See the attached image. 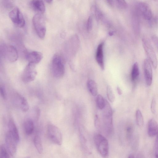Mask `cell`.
Returning a JSON list of instances; mask_svg holds the SVG:
<instances>
[{"instance_id":"obj_1","label":"cell","mask_w":158,"mask_h":158,"mask_svg":"<svg viewBox=\"0 0 158 158\" xmlns=\"http://www.w3.org/2000/svg\"><path fill=\"white\" fill-rule=\"evenodd\" d=\"M51 69L52 73L55 77L60 78L64 76L65 68L63 60L58 54H55L52 58Z\"/></svg>"},{"instance_id":"obj_2","label":"cell","mask_w":158,"mask_h":158,"mask_svg":"<svg viewBox=\"0 0 158 158\" xmlns=\"http://www.w3.org/2000/svg\"><path fill=\"white\" fill-rule=\"evenodd\" d=\"M32 23L38 36L40 39H43L46 31V22L44 16L42 14H36L33 17Z\"/></svg>"},{"instance_id":"obj_3","label":"cell","mask_w":158,"mask_h":158,"mask_svg":"<svg viewBox=\"0 0 158 158\" xmlns=\"http://www.w3.org/2000/svg\"><path fill=\"white\" fill-rule=\"evenodd\" d=\"M94 141L100 155L103 157H107L109 152V146L107 139L102 135L98 134L94 136Z\"/></svg>"},{"instance_id":"obj_4","label":"cell","mask_w":158,"mask_h":158,"mask_svg":"<svg viewBox=\"0 0 158 158\" xmlns=\"http://www.w3.org/2000/svg\"><path fill=\"white\" fill-rule=\"evenodd\" d=\"M103 109L104 124L107 134L110 135L113 131V111L110 105L107 101L105 106Z\"/></svg>"},{"instance_id":"obj_5","label":"cell","mask_w":158,"mask_h":158,"mask_svg":"<svg viewBox=\"0 0 158 158\" xmlns=\"http://www.w3.org/2000/svg\"><path fill=\"white\" fill-rule=\"evenodd\" d=\"M47 133L49 139L54 143L60 146L62 142V136L59 129L55 125L49 123L47 127Z\"/></svg>"},{"instance_id":"obj_6","label":"cell","mask_w":158,"mask_h":158,"mask_svg":"<svg viewBox=\"0 0 158 158\" xmlns=\"http://www.w3.org/2000/svg\"><path fill=\"white\" fill-rule=\"evenodd\" d=\"M0 52L2 55L11 62L16 61L18 57V51L13 46L3 44L0 46Z\"/></svg>"},{"instance_id":"obj_7","label":"cell","mask_w":158,"mask_h":158,"mask_svg":"<svg viewBox=\"0 0 158 158\" xmlns=\"http://www.w3.org/2000/svg\"><path fill=\"white\" fill-rule=\"evenodd\" d=\"M143 49L152 65L156 69L157 66V60L155 52L149 41L144 38L142 40Z\"/></svg>"},{"instance_id":"obj_8","label":"cell","mask_w":158,"mask_h":158,"mask_svg":"<svg viewBox=\"0 0 158 158\" xmlns=\"http://www.w3.org/2000/svg\"><path fill=\"white\" fill-rule=\"evenodd\" d=\"M9 16L12 22L16 26L23 27L25 25V22L22 14L17 7L14 8L9 14Z\"/></svg>"},{"instance_id":"obj_9","label":"cell","mask_w":158,"mask_h":158,"mask_svg":"<svg viewBox=\"0 0 158 158\" xmlns=\"http://www.w3.org/2000/svg\"><path fill=\"white\" fill-rule=\"evenodd\" d=\"M35 64L29 63L25 68L22 75V80L25 83L34 81L37 75Z\"/></svg>"},{"instance_id":"obj_10","label":"cell","mask_w":158,"mask_h":158,"mask_svg":"<svg viewBox=\"0 0 158 158\" xmlns=\"http://www.w3.org/2000/svg\"><path fill=\"white\" fill-rule=\"evenodd\" d=\"M5 140L6 146L10 155L12 156H15L17 152L18 142L8 131L6 134Z\"/></svg>"},{"instance_id":"obj_11","label":"cell","mask_w":158,"mask_h":158,"mask_svg":"<svg viewBox=\"0 0 158 158\" xmlns=\"http://www.w3.org/2000/svg\"><path fill=\"white\" fill-rule=\"evenodd\" d=\"M137 7L136 11L144 19L149 21L153 17L152 10L146 3L140 2L137 5Z\"/></svg>"},{"instance_id":"obj_12","label":"cell","mask_w":158,"mask_h":158,"mask_svg":"<svg viewBox=\"0 0 158 158\" xmlns=\"http://www.w3.org/2000/svg\"><path fill=\"white\" fill-rule=\"evenodd\" d=\"M150 62L148 59L143 61V67L145 82L148 86H150L152 81V71Z\"/></svg>"},{"instance_id":"obj_13","label":"cell","mask_w":158,"mask_h":158,"mask_svg":"<svg viewBox=\"0 0 158 158\" xmlns=\"http://www.w3.org/2000/svg\"><path fill=\"white\" fill-rule=\"evenodd\" d=\"M14 102L22 111L26 112L29 110V103L26 99L22 95L16 94L14 98Z\"/></svg>"},{"instance_id":"obj_14","label":"cell","mask_w":158,"mask_h":158,"mask_svg":"<svg viewBox=\"0 0 158 158\" xmlns=\"http://www.w3.org/2000/svg\"><path fill=\"white\" fill-rule=\"evenodd\" d=\"M43 56L40 52L33 51L26 54L25 57L29 63L36 64L39 63L43 58Z\"/></svg>"},{"instance_id":"obj_15","label":"cell","mask_w":158,"mask_h":158,"mask_svg":"<svg viewBox=\"0 0 158 158\" xmlns=\"http://www.w3.org/2000/svg\"><path fill=\"white\" fill-rule=\"evenodd\" d=\"M104 43L102 42L98 45L96 54V60L102 70L104 69L103 56V46Z\"/></svg>"},{"instance_id":"obj_16","label":"cell","mask_w":158,"mask_h":158,"mask_svg":"<svg viewBox=\"0 0 158 158\" xmlns=\"http://www.w3.org/2000/svg\"><path fill=\"white\" fill-rule=\"evenodd\" d=\"M31 5L37 14H43L45 11V7L43 0H32Z\"/></svg>"},{"instance_id":"obj_17","label":"cell","mask_w":158,"mask_h":158,"mask_svg":"<svg viewBox=\"0 0 158 158\" xmlns=\"http://www.w3.org/2000/svg\"><path fill=\"white\" fill-rule=\"evenodd\" d=\"M148 133L150 137H153L158 133V124L154 119H150L148 125Z\"/></svg>"},{"instance_id":"obj_18","label":"cell","mask_w":158,"mask_h":158,"mask_svg":"<svg viewBox=\"0 0 158 158\" xmlns=\"http://www.w3.org/2000/svg\"><path fill=\"white\" fill-rule=\"evenodd\" d=\"M8 131H9L19 143V135L18 128L13 119L10 118L8 123Z\"/></svg>"},{"instance_id":"obj_19","label":"cell","mask_w":158,"mask_h":158,"mask_svg":"<svg viewBox=\"0 0 158 158\" xmlns=\"http://www.w3.org/2000/svg\"><path fill=\"white\" fill-rule=\"evenodd\" d=\"M88 90L91 95L96 96L98 94V88L95 81L92 80H89L87 83Z\"/></svg>"},{"instance_id":"obj_20","label":"cell","mask_w":158,"mask_h":158,"mask_svg":"<svg viewBox=\"0 0 158 158\" xmlns=\"http://www.w3.org/2000/svg\"><path fill=\"white\" fill-rule=\"evenodd\" d=\"M24 130L26 134L27 135L31 134L34 130V124L31 119L27 120L24 123Z\"/></svg>"},{"instance_id":"obj_21","label":"cell","mask_w":158,"mask_h":158,"mask_svg":"<svg viewBox=\"0 0 158 158\" xmlns=\"http://www.w3.org/2000/svg\"><path fill=\"white\" fill-rule=\"evenodd\" d=\"M34 144L38 152L42 154L43 151V148L40 137L38 135H36L34 138Z\"/></svg>"},{"instance_id":"obj_22","label":"cell","mask_w":158,"mask_h":158,"mask_svg":"<svg viewBox=\"0 0 158 158\" xmlns=\"http://www.w3.org/2000/svg\"><path fill=\"white\" fill-rule=\"evenodd\" d=\"M139 74L138 63L135 62L133 65L131 73V79L133 81H135L137 79Z\"/></svg>"},{"instance_id":"obj_23","label":"cell","mask_w":158,"mask_h":158,"mask_svg":"<svg viewBox=\"0 0 158 158\" xmlns=\"http://www.w3.org/2000/svg\"><path fill=\"white\" fill-rule=\"evenodd\" d=\"M106 101L100 94L97 95L96 98V103L98 108L100 110H103L105 106Z\"/></svg>"},{"instance_id":"obj_24","label":"cell","mask_w":158,"mask_h":158,"mask_svg":"<svg viewBox=\"0 0 158 158\" xmlns=\"http://www.w3.org/2000/svg\"><path fill=\"white\" fill-rule=\"evenodd\" d=\"M136 119L137 124L139 127H142L143 125L144 120L142 113L140 110L138 109L136 113Z\"/></svg>"},{"instance_id":"obj_25","label":"cell","mask_w":158,"mask_h":158,"mask_svg":"<svg viewBox=\"0 0 158 158\" xmlns=\"http://www.w3.org/2000/svg\"><path fill=\"white\" fill-rule=\"evenodd\" d=\"M106 94L109 101L111 102H113L115 100V96L111 87L109 85L107 87Z\"/></svg>"},{"instance_id":"obj_26","label":"cell","mask_w":158,"mask_h":158,"mask_svg":"<svg viewBox=\"0 0 158 158\" xmlns=\"http://www.w3.org/2000/svg\"><path fill=\"white\" fill-rule=\"evenodd\" d=\"M10 155L6 146L3 144L1 145L0 148V158H9Z\"/></svg>"},{"instance_id":"obj_27","label":"cell","mask_w":158,"mask_h":158,"mask_svg":"<svg viewBox=\"0 0 158 158\" xmlns=\"http://www.w3.org/2000/svg\"><path fill=\"white\" fill-rule=\"evenodd\" d=\"M94 13L97 20H99L102 18L103 14L102 12L96 6L94 7Z\"/></svg>"},{"instance_id":"obj_28","label":"cell","mask_w":158,"mask_h":158,"mask_svg":"<svg viewBox=\"0 0 158 158\" xmlns=\"http://www.w3.org/2000/svg\"><path fill=\"white\" fill-rule=\"evenodd\" d=\"M93 19L92 16H90L88 19L87 24L86 28L87 31H90L92 28Z\"/></svg>"},{"instance_id":"obj_29","label":"cell","mask_w":158,"mask_h":158,"mask_svg":"<svg viewBox=\"0 0 158 158\" xmlns=\"http://www.w3.org/2000/svg\"><path fill=\"white\" fill-rule=\"evenodd\" d=\"M0 92L2 98L4 100L7 99V94L4 86L1 85L0 87Z\"/></svg>"},{"instance_id":"obj_30","label":"cell","mask_w":158,"mask_h":158,"mask_svg":"<svg viewBox=\"0 0 158 158\" xmlns=\"http://www.w3.org/2000/svg\"><path fill=\"white\" fill-rule=\"evenodd\" d=\"M119 7L122 9H125L127 7V4L125 0H116Z\"/></svg>"},{"instance_id":"obj_31","label":"cell","mask_w":158,"mask_h":158,"mask_svg":"<svg viewBox=\"0 0 158 158\" xmlns=\"http://www.w3.org/2000/svg\"><path fill=\"white\" fill-rule=\"evenodd\" d=\"M156 102L154 98L152 99L151 105V110L152 113L154 114L156 112Z\"/></svg>"},{"instance_id":"obj_32","label":"cell","mask_w":158,"mask_h":158,"mask_svg":"<svg viewBox=\"0 0 158 158\" xmlns=\"http://www.w3.org/2000/svg\"><path fill=\"white\" fill-rule=\"evenodd\" d=\"M149 21L150 25L152 27L155 26L157 23L158 19L156 17L153 18V17Z\"/></svg>"},{"instance_id":"obj_33","label":"cell","mask_w":158,"mask_h":158,"mask_svg":"<svg viewBox=\"0 0 158 158\" xmlns=\"http://www.w3.org/2000/svg\"><path fill=\"white\" fill-rule=\"evenodd\" d=\"M132 128L131 127L128 126L126 128L127 136L128 138L130 137L132 132Z\"/></svg>"},{"instance_id":"obj_34","label":"cell","mask_w":158,"mask_h":158,"mask_svg":"<svg viewBox=\"0 0 158 158\" xmlns=\"http://www.w3.org/2000/svg\"><path fill=\"white\" fill-rule=\"evenodd\" d=\"M152 40L154 44L158 48V37L156 35H153L152 37Z\"/></svg>"},{"instance_id":"obj_35","label":"cell","mask_w":158,"mask_h":158,"mask_svg":"<svg viewBox=\"0 0 158 158\" xmlns=\"http://www.w3.org/2000/svg\"><path fill=\"white\" fill-rule=\"evenodd\" d=\"M156 135L155 144V149L158 148V133Z\"/></svg>"},{"instance_id":"obj_36","label":"cell","mask_w":158,"mask_h":158,"mask_svg":"<svg viewBox=\"0 0 158 158\" xmlns=\"http://www.w3.org/2000/svg\"><path fill=\"white\" fill-rule=\"evenodd\" d=\"M117 91L118 94L119 95H121L122 94V92L121 89L119 87H117Z\"/></svg>"},{"instance_id":"obj_37","label":"cell","mask_w":158,"mask_h":158,"mask_svg":"<svg viewBox=\"0 0 158 158\" xmlns=\"http://www.w3.org/2000/svg\"><path fill=\"white\" fill-rule=\"evenodd\" d=\"M107 2L110 5H112L113 4V0H106Z\"/></svg>"},{"instance_id":"obj_38","label":"cell","mask_w":158,"mask_h":158,"mask_svg":"<svg viewBox=\"0 0 158 158\" xmlns=\"http://www.w3.org/2000/svg\"><path fill=\"white\" fill-rule=\"evenodd\" d=\"M155 156L158 158V148L155 149Z\"/></svg>"},{"instance_id":"obj_39","label":"cell","mask_w":158,"mask_h":158,"mask_svg":"<svg viewBox=\"0 0 158 158\" xmlns=\"http://www.w3.org/2000/svg\"><path fill=\"white\" fill-rule=\"evenodd\" d=\"M53 0H45L48 3H50Z\"/></svg>"},{"instance_id":"obj_40","label":"cell","mask_w":158,"mask_h":158,"mask_svg":"<svg viewBox=\"0 0 158 158\" xmlns=\"http://www.w3.org/2000/svg\"><path fill=\"white\" fill-rule=\"evenodd\" d=\"M129 158H134V156L132 154H130L129 156L128 157Z\"/></svg>"},{"instance_id":"obj_41","label":"cell","mask_w":158,"mask_h":158,"mask_svg":"<svg viewBox=\"0 0 158 158\" xmlns=\"http://www.w3.org/2000/svg\"><path fill=\"white\" fill-rule=\"evenodd\" d=\"M113 34V32H110L109 33V34L110 35H112Z\"/></svg>"},{"instance_id":"obj_42","label":"cell","mask_w":158,"mask_h":158,"mask_svg":"<svg viewBox=\"0 0 158 158\" xmlns=\"http://www.w3.org/2000/svg\"><path fill=\"white\" fill-rule=\"evenodd\" d=\"M154 1H155L156 2H157L158 1V0H154Z\"/></svg>"},{"instance_id":"obj_43","label":"cell","mask_w":158,"mask_h":158,"mask_svg":"<svg viewBox=\"0 0 158 158\" xmlns=\"http://www.w3.org/2000/svg\"></svg>"}]
</instances>
